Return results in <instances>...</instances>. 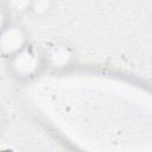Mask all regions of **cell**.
<instances>
[{"label": "cell", "mask_w": 152, "mask_h": 152, "mask_svg": "<svg viewBox=\"0 0 152 152\" xmlns=\"http://www.w3.org/2000/svg\"><path fill=\"white\" fill-rule=\"evenodd\" d=\"M7 8H6V6L5 5H2V4H0V31L4 28V26L8 23V20H7V15H8V13H7Z\"/></svg>", "instance_id": "cell-6"}, {"label": "cell", "mask_w": 152, "mask_h": 152, "mask_svg": "<svg viewBox=\"0 0 152 152\" xmlns=\"http://www.w3.org/2000/svg\"><path fill=\"white\" fill-rule=\"evenodd\" d=\"M31 4H32V0H6L5 6L11 12L24 14L30 12Z\"/></svg>", "instance_id": "cell-4"}, {"label": "cell", "mask_w": 152, "mask_h": 152, "mask_svg": "<svg viewBox=\"0 0 152 152\" xmlns=\"http://www.w3.org/2000/svg\"><path fill=\"white\" fill-rule=\"evenodd\" d=\"M52 2H53V0H32L31 8H30L28 13H32L36 17L44 15L51 10Z\"/></svg>", "instance_id": "cell-5"}, {"label": "cell", "mask_w": 152, "mask_h": 152, "mask_svg": "<svg viewBox=\"0 0 152 152\" xmlns=\"http://www.w3.org/2000/svg\"><path fill=\"white\" fill-rule=\"evenodd\" d=\"M27 45V36L23 26L8 21L0 31V53L11 58Z\"/></svg>", "instance_id": "cell-2"}, {"label": "cell", "mask_w": 152, "mask_h": 152, "mask_svg": "<svg viewBox=\"0 0 152 152\" xmlns=\"http://www.w3.org/2000/svg\"><path fill=\"white\" fill-rule=\"evenodd\" d=\"M4 122H5V119H4V113H2V110L0 109V131H1V128H2V126H4Z\"/></svg>", "instance_id": "cell-7"}, {"label": "cell", "mask_w": 152, "mask_h": 152, "mask_svg": "<svg viewBox=\"0 0 152 152\" xmlns=\"http://www.w3.org/2000/svg\"><path fill=\"white\" fill-rule=\"evenodd\" d=\"M43 65V57L28 44L18 53L11 57V69L19 78H30L39 72Z\"/></svg>", "instance_id": "cell-1"}, {"label": "cell", "mask_w": 152, "mask_h": 152, "mask_svg": "<svg viewBox=\"0 0 152 152\" xmlns=\"http://www.w3.org/2000/svg\"><path fill=\"white\" fill-rule=\"evenodd\" d=\"M46 57H48L49 63L57 68V66H63L68 64L71 59V53L66 46L56 45L50 50Z\"/></svg>", "instance_id": "cell-3"}]
</instances>
